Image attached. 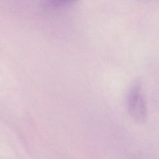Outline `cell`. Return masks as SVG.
Returning <instances> with one entry per match:
<instances>
[{"mask_svg":"<svg viewBox=\"0 0 159 159\" xmlns=\"http://www.w3.org/2000/svg\"><path fill=\"white\" fill-rule=\"evenodd\" d=\"M130 114L136 121L142 122L147 118V110L145 103L139 95H133L128 102Z\"/></svg>","mask_w":159,"mask_h":159,"instance_id":"cell-1","label":"cell"}]
</instances>
